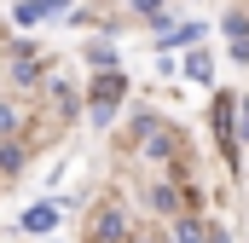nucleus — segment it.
Wrapping results in <instances>:
<instances>
[{
    "label": "nucleus",
    "mask_w": 249,
    "mask_h": 243,
    "mask_svg": "<svg viewBox=\"0 0 249 243\" xmlns=\"http://www.w3.org/2000/svg\"><path fill=\"white\" fill-rule=\"evenodd\" d=\"M133 12H139V17H151V23H162V0H133Z\"/></svg>",
    "instance_id": "nucleus-12"
},
{
    "label": "nucleus",
    "mask_w": 249,
    "mask_h": 243,
    "mask_svg": "<svg viewBox=\"0 0 249 243\" xmlns=\"http://www.w3.org/2000/svg\"><path fill=\"white\" fill-rule=\"evenodd\" d=\"M53 226H58V208H53V203H35V208L23 214V232H35V238H47Z\"/></svg>",
    "instance_id": "nucleus-4"
},
{
    "label": "nucleus",
    "mask_w": 249,
    "mask_h": 243,
    "mask_svg": "<svg viewBox=\"0 0 249 243\" xmlns=\"http://www.w3.org/2000/svg\"><path fill=\"white\" fill-rule=\"evenodd\" d=\"M214 133H220V151L238 156V139H244V133H232V99H226V93L214 99Z\"/></svg>",
    "instance_id": "nucleus-2"
},
{
    "label": "nucleus",
    "mask_w": 249,
    "mask_h": 243,
    "mask_svg": "<svg viewBox=\"0 0 249 243\" xmlns=\"http://www.w3.org/2000/svg\"><path fill=\"white\" fill-rule=\"evenodd\" d=\"M12 127H18V116H12V110L0 104V133H12Z\"/></svg>",
    "instance_id": "nucleus-13"
},
{
    "label": "nucleus",
    "mask_w": 249,
    "mask_h": 243,
    "mask_svg": "<svg viewBox=\"0 0 249 243\" xmlns=\"http://www.w3.org/2000/svg\"><path fill=\"white\" fill-rule=\"evenodd\" d=\"M191 41H203V23H180V29L162 35V47H191Z\"/></svg>",
    "instance_id": "nucleus-9"
},
{
    "label": "nucleus",
    "mask_w": 249,
    "mask_h": 243,
    "mask_svg": "<svg viewBox=\"0 0 249 243\" xmlns=\"http://www.w3.org/2000/svg\"><path fill=\"white\" fill-rule=\"evenodd\" d=\"M12 75H18V81H35L41 69H35V58H29V52H18V64H12Z\"/></svg>",
    "instance_id": "nucleus-10"
},
{
    "label": "nucleus",
    "mask_w": 249,
    "mask_h": 243,
    "mask_svg": "<svg viewBox=\"0 0 249 243\" xmlns=\"http://www.w3.org/2000/svg\"><path fill=\"white\" fill-rule=\"evenodd\" d=\"M75 0H18V23H41V17H58Z\"/></svg>",
    "instance_id": "nucleus-3"
},
{
    "label": "nucleus",
    "mask_w": 249,
    "mask_h": 243,
    "mask_svg": "<svg viewBox=\"0 0 249 243\" xmlns=\"http://www.w3.org/2000/svg\"><path fill=\"white\" fill-rule=\"evenodd\" d=\"M244 139H249V99H244Z\"/></svg>",
    "instance_id": "nucleus-14"
},
{
    "label": "nucleus",
    "mask_w": 249,
    "mask_h": 243,
    "mask_svg": "<svg viewBox=\"0 0 249 243\" xmlns=\"http://www.w3.org/2000/svg\"><path fill=\"white\" fill-rule=\"evenodd\" d=\"M168 151H174L168 127H162V122H145V156H168Z\"/></svg>",
    "instance_id": "nucleus-6"
},
{
    "label": "nucleus",
    "mask_w": 249,
    "mask_h": 243,
    "mask_svg": "<svg viewBox=\"0 0 249 243\" xmlns=\"http://www.w3.org/2000/svg\"><path fill=\"white\" fill-rule=\"evenodd\" d=\"M87 58L99 64V69H116V52H110V47H105V41H99V47H87Z\"/></svg>",
    "instance_id": "nucleus-11"
},
{
    "label": "nucleus",
    "mask_w": 249,
    "mask_h": 243,
    "mask_svg": "<svg viewBox=\"0 0 249 243\" xmlns=\"http://www.w3.org/2000/svg\"><path fill=\"white\" fill-rule=\"evenodd\" d=\"M122 238H127L122 208H105V214H99V243H122Z\"/></svg>",
    "instance_id": "nucleus-5"
},
{
    "label": "nucleus",
    "mask_w": 249,
    "mask_h": 243,
    "mask_svg": "<svg viewBox=\"0 0 249 243\" xmlns=\"http://www.w3.org/2000/svg\"><path fill=\"white\" fill-rule=\"evenodd\" d=\"M203 238H209V226H203V220H186V214L174 220V243H203Z\"/></svg>",
    "instance_id": "nucleus-8"
},
{
    "label": "nucleus",
    "mask_w": 249,
    "mask_h": 243,
    "mask_svg": "<svg viewBox=\"0 0 249 243\" xmlns=\"http://www.w3.org/2000/svg\"><path fill=\"white\" fill-rule=\"evenodd\" d=\"M186 75L197 81V87H209V81H214V64H209V52H186Z\"/></svg>",
    "instance_id": "nucleus-7"
},
{
    "label": "nucleus",
    "mask_w": 249,
    "mask_h": 243,
    "mask_svg": "<svg viewBox=\"0 0 249 243\" xmlns=\"http://www.w3.org/2000/svg\"><path fill=\"white\" fill-rule=\"evenodd\" d=\"M127 81L116 75V69H99L93 75V93H87V110H93V127H110V116H116V104H122Z\"/></svg>",
    "instance_id": "nucleus-1"
}]
</instances>
